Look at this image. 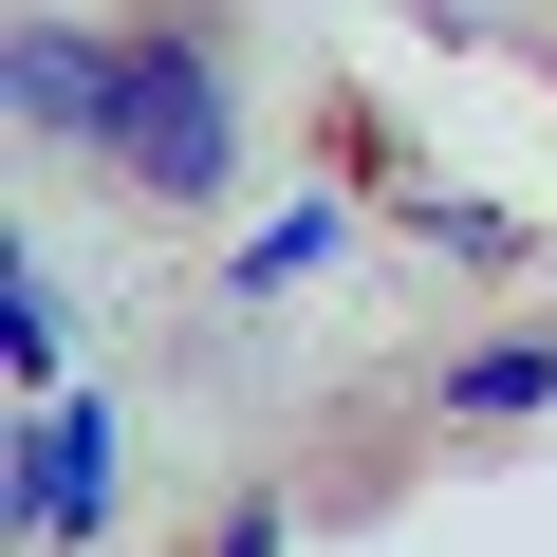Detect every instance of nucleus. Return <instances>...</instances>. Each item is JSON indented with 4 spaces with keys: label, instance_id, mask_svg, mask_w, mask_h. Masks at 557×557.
Segmentation results:
<instances>
[{
    "label": "nucleus",
    "instance_id": "f257e3e1",
    "mask_svg": "<svg viewBox=\"0 0 557 557\" xmlns=\"http://www.w3.org/2000/svg\"><path fill=\"white\" fill-rule=\"evenodd\" d=\"M94 168H112L131 205H223V186H242L223 57H205L186 20H131V75H112V131H94Z\"/></svg>",
    "mask_w": 557,
    "mask_h": 557
},
{
    "label": "nucleus",
    "instance_id": "f03ea898",
    "mask_svg": "<svg viewBox=\"0 0 557 557\" xmlns=\"http://www.w3.org/2000/svg\"><path fill=\"white\" fill-rule=\"evenodd\" d=\"M112 483H131V428L94 391H38V428H20V539H94Z\"/></svg>",
    "mask_w": 557,
    "mask_h": 557
},
{
    "label": "nucleus",
    "instance_id": "7ed1b4c3",
    "mask_svg": "<svg viewBox=\"0 0 557 557\" xmlns=\"http://www.w3.org/2000/svg\"><path fill=\"white\" fill-rule=\"evenodd\" d=\"M112 75H131V38H94V20H20V131L94 149V131H112Z\"/></svg>",
    "mask_w": 557,
    "mask_h": 557
},
{
    "label": "nucleus",
    "instance_id": "20e7f679",
    "mask_svg": "<svg viewBox=\"0 0 557 557\" xmlns=\"http://www.w3.org/2000/svg\"><path fill=\"white\" fill-rule=\"evenodd\" d=\"M428 409H446V428H520V409H557V335H502V354H465Z\"/></svg>",
    "mask_w": 557,
    "mask_h": 557
},
{
    "label": "nucleus",
    "instance_id": "39448f33",
    "mask_svg": "<svg viewBox=\"0 0 557 557\" xmlns=\"http://www.w3.org/2000/svg\"><path fill=\"white\" fill-rule=\"evenodd\" d=\"M57 354H75V335H57V278H38V260H0V372L57 391Z\"/></svg>",
    "mask_w": 557,
    "mask_h": 557
},
{
    "label": "nucleus",
    "instance_id": "423d86ee",
    "mask_svg": "<svg viewBox=\"0 0 557 557\" xmlns=\"http://www.w3.org/2000/svg\"><path fill=\"white\" fill-rule=\"evenodd\" d=\"M223 557H278V502H242V520H223Z\"/></svg>",
    "mask_w": 557,
    "mask_h": 557
}]
</instances>
